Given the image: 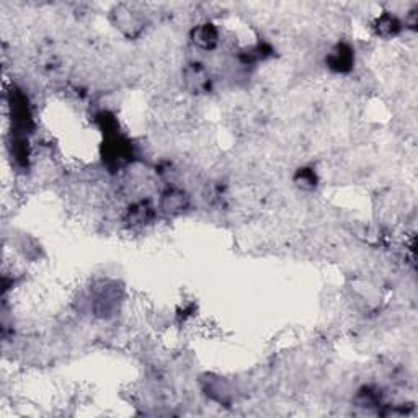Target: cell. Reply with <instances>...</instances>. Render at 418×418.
<instances>
[{"instance_id":"cell-1","label":"cell","mask_w":418,"mask_h":418,"mask_svg":"<svg viewBox=\"0 0 418 418\" xmlns=\"http://www.w3.org/2000/svg\"><path fill=\"white\" fill-rule=\"evenodd\" d=\"M219 38H221V33H219L218 26L211 23V21H203V23L196 25L190 33L191 45L196 50L206 52L216 50L219 45Z\"/></svg>"},{"instance_id":"cell-2","label":"cell","mask_w":418,"mask_h":418,"mask_svg":"<svg viewBox=\"0 0 418 418\" xmlns=\"http://www.w3.org/2000/svg\"><path fill=\"white\" fill-rule=\"evenodd\" d=\"M183 82L191 94H205L211 89V77L200 62H193L185 67Z\"/></svg>"},{"instance_id":"cell-3","label":"cell","mask_w":418,"mask_h":418,"mask_svg":"<svg viewBox=\"0 0 418 418\" xmlns=\"http://www.w3.org/2000/svg\"><path fill=\"white\" fill-rule=\"evenodd\" d=\"M353 64H355V52H353L351 46L346 45V43H339L330 51V55L327 56V66L334 72H350L353 69Z\"/></svg>"},{"instance_id":"cell-4","label":"cell","mask_w":418,"mask_h":418,"mask_svg":"<svg viewBox=\"0 0 418 418\" xmlns=\"http://www.w3.org/2000/svg\"><path fill=\"white\" fill-rule=\"evenodd\" d=\"M371 28L378 38L392 40L402 31V21L392 12H383L374 18Z\"/></svg>"},{"instance_id":"cell-5","label":"cell","mask_w":418,"mask_h":418,"mask_svg":"<svg viewBox=\"0 0 418 418\" xmlns=\"http://www.w3.org/2000/svg\"><path fill=\"white\" fill-rule=\"evenodd\" d=\"M190 205V198L185 191L176 190V188H169L164 193L162 198H160V209L165 214H170V216H176V214L183 213Z\"/></svg>"},{"instance_id":"cell-6","label":"cell","mask_w":418,"mask_h":418,"mask_svg":"<svg viewBox=\"0 0 418 418\" xmlns=\"http://www.w3.org/2000/svg\"><path fill=\"white\" fill-rule=\"evenodd\" d=\"M113 15H115L116 28H120L123 33L136 35L141 31L142 21H141V17H139V13L134 12V10L121 5V7H116Z\"/></svg>"},{"instance_id":"cell-7","label":"cell","mask_w":418,"mask_h":418,"mask_svg":"<svg viewBox=\"0 0 418 418\" xmlns=\"http://www.w3.org/2000/svg\"><path fill=\"white\" fill-rule=\"evenodd\" d=\"M155 216V209L147 201H139L136 205L130 206L125 214V222L130 227H139L144 224L151 222Z\"/></svg>"},{"instance_id":"cell-8","label":"cell","mask_w":418,"mask_h":418,"mask_svg":"<svg viewBox=\"0 0 418 418\" xmlns=\"http://www.w3.org/2000/svg\"><path fill=\"white\" fill-rule=\"evenodd\" d=\"M317 181H319L317 174H315L312 169H307V167L299 169L296 176H294V183L298 185V188L305 190V191L314 190L315 186H317Z\"/></svg>"}]
</instances>
